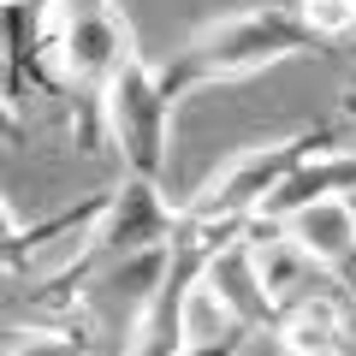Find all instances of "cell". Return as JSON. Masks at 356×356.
<instances>
[{
	"mask_svg": "<svg viewBox=\"0 0 356 356\" xmlns=\"http://www.w3.org/2000/svg\"><path fill=\"white\" fill-rule=\"evenodd\" d=\"M321 42L303 30V18L291 6H243V13L208 18L172 60L161 65L166 89L178 102L191 89H214V83H243V77H261L267 65L285 60H315Z\"/></svg>",
	"mask_w": 356,
	"mask_h": 356,
	"instance_id": "6da1fadb",
	"label": "cell"
},
{
	"mask_svg": "<svg viewBox=\"0 0 356 356\" xmlns=\"http://www.w3.org/2000/svg\"><path fill=\"white\" fill-rule=\"evenodd\" d=\"M42 36L54 54V77L77 107V137H89L102 83L137 60V30L119 13V0H54L42 13Z\"/></svg>",
	"mask_w": 356,
	"mask_h": 356,
	"instance_id": "7a4b0ae2",
	"label": "cell"
},
{
	"mask_svg": "<svg viewBox=\"0 0 356 356\" xmlns=\"http://www.w3.org/2000/svg\"><path fill=\"white\" fill-rule=\"evenodd\" d=\"M95 113H102V137L113 143L125 178H166L178 95L166 89L161 65H143V54L131 65H119L95 95Z\"/></svg>",
	"mask_w": 356,
	"mask_h": 356,
	"instance_id": "3957f363",
	"label": "cell"
},
{
	"mask_svg": "<svg viewBox=\"0 0 356 356\" xmlns=\"http://www.w3.org/2000/svg\"><path fill=\"white\" fill-rule=\"evenodd\" d=\"M327 137H332V125H309V131H291V137H267V143H250V149L226 154L178 214L202 220V226H243V220H255L261 196L291 172V161H303V154L315 149V143H327Z\"/></svg>",
	"mask_w": 356,
	"mask_h": 356,
	"instance_id": "277c9868",
	"label": "cell"
},
{
	"mask_svg": "<svg viewBox=\"0 0 356 356\" xmlns=\"http://www.w3.org/2000/svg\"><path fill=\"white\" fill-rule=\"evenodd\" d=\"M255 232H267L261 220H250L243 232L208 243V255H202V267H196V273H202V285L232 309V321H238V327L273 332L280 309H273V297L261 291V273H255Z\"/></svg>",
	"mask_w": 356,
	"mask_h": 356,
	"instance_id": "5b68a950",
	"label": "cell"
},
{
	"mask_svg": "<svg viewBox=\"0 0 356 356\" xmlns=\"http://www.w3.org/2000/svg\"><path fill=\"white\" fill-rule=\"evenodd\" d=\"M321 196H356V149L339 137V131H332L327 143H315L303 161H291V172L261 196L255 220H261V226H285L297 208L321 202Z\"/></svg>",
	"mask_w": 356,
	"mask_h": 356,
	"instance_id": "8992f818",
	"label": "cell"
},
{
	"mask_svg": "<svg viewBox=\"0 0 356 356\" xmlns=\"http://www.w3.org/2000/svg\"><path fill=\"white\" fill-rule=\"evenodd\" d=\"M285 238L315 261V273H332L344 291H356V202L350 196H321L285 220Z\"/></svg>",
	"mask_w": 356,
	"mask_h": 356,
	"instance_id": "52a82bcc",
	"label": "cell"
},
{
	"mask_svg": "<svg viewBox=\"0 0 356 356\" xmlns=\"http://www.w3.org/2000/svg\"><path fill=\"white\" fill-rule=\"evenodd\" d=\"M344 332H350V309L332 291H303L280 309L273 339L280 356H344Z\"/></svg>",
	"mask_w": 356,
	"mask_h": 356,
	"instance_id": "ba28073f",
	"label": "cell"
},
{
	"mask_svg": "<svg viewBox=\"0 0 356 356\" xmlns=\"http://www.w3.org/2000/svg\"><path fill=\"white\" fill-rule=\"evenodd\" d=\"M255 273H261V291L273 297V309H285L291 297L309 291V280H315V261H309L303 250H297L291 238H285L280 226L255 232Z\"/></svg>",
	"mask_w": 356,
	"mask_h": 356,
	"instance_id": "9c48e42d",
	"label": "cell"
},
{
	"mask_svg": "<svg viewBox=\"0 0 356 356\" xmlns=\"http://www.w3.org/2000/svg\"><path fill=\"white\" fill-rule=\"evenodd\" d=\"M178 332H184V350H202V344H243V339H250V327H238V321H232V309L202 285V273L184 285V303H178Z\"/></svg>",
	"mask_w": 356,
	"mask_h": 356,
	"instance_id": "30bf717a",
	"label": "cell"
},
{
	"mask_svg": "<svg viewBox=\"0 0 356 356\" xmlns=\"http://www.w3.org/2000/svg\"><path fill=\"white\" fill-rule=\"evenodd\" d=\"M0 356H95V339L83 332V321H42L24 327Z\"/></svg>",
	"mask_w": 356,
	"mask_h": 356,
	"instance_id": "8fae6325",
	"label": "cell"
},
{
	"mask_svg": "<svg viewBox=\"0 0 356 356\" xmlns=\"http://www.w3.org/2000/svg\"><path fill=\"white\" fill-rule=\"evenodd\" d=\"M291 13L303 18V30L327 48V42H339V36H350L356 30V13L344 6V0H291Z\"/></svg>",
	"mask_w": 356,
	"mask_h": 356,
	"instance_id": "7c38bea8",
	"label": "cell"
},
{
	"mask_svg": "<svg viewBox=\"0 0 356 356\" xmlns=\"http://www.w3.org/2000/svg\"><path fill=\"white\" fill-rule=\"evenodd\" d=\"M18 226H24V220H18V208L6 202V191H0V238H6V232H18Z\"/></svg>",
	"mask_w": 356,
	"mask_h": 356,
	"instance_id": "4fadbf2b",
	"label": "cell"
},
{
	"mask_svg": "<svg viewBox=\"0 0 356 356\" xmlns=\"http://www.w3.org/2000/svg\"><path fill=\"white\" fill-rule=\"evenodd\" d=\"M243 344H202V350H178V356H238Z\"/></svg>",
	"mask_w": 356,
	"mask_h": 356,
	"instance_id": "5bb4252c",
	"label": "cell"
},
{
	"mask_svg": "<svg viewBox=\"0 0 356 356\" xmlns=\"http://www.w3.org/2000/svg\"><path fill=\"white\" fill-rule=\"evenodd\" d=\"M18 6H30V13H48V6H54V0H18Z\"/></svg>",
	"mask_w": 356,
	"mask_h": 356,
	"instance_id": "9a60e30c",
	"label": "cell"
},
{
	"mask_svg": "<svg viewBox=\"0 0 356 356\" xmlns=\"http://www.w3.org/2000/svg\"><path fill=\"white\" fill-rule=\"evenodd\" d=\"M344 6H350V13H356V0H344Z\"/></svg>",
	"mask_w": 356,
	"mask_h": 356,
	"instance_id": "2e32d148",
	"label": "cell"
},
{
	"mask_svg": "<svg viewBox=\"0 0 356 356\" xmlns=\"http://www.w3.org/2000/svg\"><path fill=\"white\" fill-rule=\"evenodd\" d=\"M350 202H356V196H350Z\"/></svg>",
	"mask_w": 356,
	"mask_h": 356,
	"instance_id": "e0dca14e",
	"label": "cell"
}]
</instances>
